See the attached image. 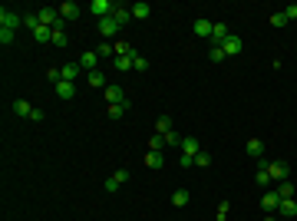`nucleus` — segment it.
I'll return each mask as SVG.
<instances>
[{
  "label": "nucleus",
  "mask_w": 297,
  "mask_h": 221,
  "mask_svg": "<svg viewBox=\"0 0 297 221\" xmlns=\"http://www.w3.org/2000/svg\"><path fill=\"white\" fill-rule=\"evenodd\" d=\"M86 10L93 13V17H99V20H106V17H112L116 3H112V0H93V3H89Z\"/></svg>",
  "instance_id": "1"
},
{
  "label": "nucleus",
  "mask_w": 297,
  "mask_h": 221,
  "mask_svg": "<svg viewBox=\"0 0 297 221\" xmlns=\"http://www.w3.org/2000/svg\"><path fill=\"white\" fill-rule=\"evenodd\" d=\"M36 17H40V23H43V27H50V30L63 23V17H60V10H56V7H40V10H36Z\"/></svg>",
  "instance_id": "2"
},
{
  "label": "nucleus",
  "mask_w": 297,
  "mask_h": 221,
  "mask_svg": "<svg viewBox=\"0 0 297 221\" xmlns=\"http://www.w3.org/2000/svg\"><path fill=\"white\" fill-rule=\"evenodd\" d=\"M102 96H106V102L109 106H119V102H129V96L122 93V86H116V83H109V86L102 89Z\"/></svg>",
  "instance_id": "3"
},
{
  "label": "nucleus",
  "mask_w": 297,
  "mask_h": 221,
  "mask_svg": "<svg viewBox=\"0 0 297 221\" xmlns=\"http://www.w3.org/2000/svg\"><path fill=\"white\" fill-rule=\"evenodd\" d=\"M96 66H99V53H96V50H86V53L79 56V69H83L86 76H89V73H96Z\"/></svg>",
  "instance_id": "4"
},
{
  "label": "nucleus",
  "mask_w": 297,
  "mask_h": 221,
  "mask_svg": "<svg viewBox=\"0 0 297 221\" xmlns=\"http://www.w3.org/2000/svg\"><path fill=\"white\" fill-rule=\"evenodd\" d=\"M20 23H23V17H20V13L7 10V7H3V10H0V27H7V30H17V27H20Z\"/></svg>",
  "instance_id": "5"
},
{
  "label": "nucleus",
  "mask_w": 297,
  "mask_h": 221,
  "mask_svg": "<svg viewBox=\"0 0 297 221\" xmlns=\"http://www.w3.org/2000/svg\"><path fill=\"white\" fill-rule=\"evenodd\" d=\"M267 172H271V182H287V162H267Z\"/></svg>",
  "instance_id": "6"
},
{
  "label": "nucleus",
  "mask_w": 297,
  "mask_h": 221,
  "mask_svg": "<svg viewBox=\"0 0 297 221\" xmlns=\"http://www.w3.org/2000/svg\"><path fill=\"white\" fill-rule=\"evenodd\" d=\"M79 13H83V7H79L76 0H66V3H60V17H63V20H76Z\"/></svg>",
  "instance_id": "7"
},
{
  "label": "nucleus",
  "mask_w": 297,
  "mask_h": 221,
  "mask_svg": "<svg viewBox=\"0 0 297 221\" xmlns=\"http://www.w3.org/2000/svg\"><path fill=\"white\" fill-rule=\"evenodd\" d=\"M119 30H122V27L116 23V17H106V20H99V36H106V40H109V36H116Z\"/></svg>",
  "instance_id": "8"
},
{
  "label": "nucleus",
  "mask_w": 297,
  "mask_h": 221,
  "mask_svg": "<svg viewBox=\"0 0 297 221\" xmlns=\"http://www.w3.org/2000/svg\"><path fill=\"white\" fill-rule=\"evenodd\" d=\"M277 205H281V195H277V191H264L261 195V208L267 211V215H274Z\"/></svg>",
  "instance_id": "9"
},
{
  "label": "nucleus",
  "mask_w": 297,
  "mask_h": 221,
  "mask_svg": "<svg viewBox=\"0 0 297 221\" xmlns=\"http://www.w3.org/2000/svg\"><path fill=\"white\" fill-rule=\"evenodd\" d=\"M221 50H225V56H238L244 50V43H241V36H228L225 43H221Z\"/></svg>",
  "instance_id": "10"
},
{
  "label": "nucleus",
  "mask_w": 297,
  "mask_h": 221,
  "mask_svg": "<svg viewBox=\"0 0 297 221\" xmlns=\"http://www.w3.org/2000/svg\"><path fill=\"white\" fill-rule=\"evenodd\" d=\"M254 182H258L261 188L271 185V172H267V162H264V158H258V172H254Z\"/></svg>",
  "instance_id": "11"
},
{
  "label": "nucleus",
  "mask_w": 297,
  "mask_h": 221,
  "mask_svg": "<svg viewBox=\"0 0 297 221\" xmlns=\"http://www.w3.org/2000/svg\"><path fill=\"white\" fill-rule=\"evenodd\" d=\"M277 215H281V218H297V201H294V198H281V205H277Z\"/></svg>",
  "instance_id": "12"
},
{
  "label": "nucleus",
  "mask_w": 297,
  "mask_h": 221,
  "mask_svg": "<svg viewBox=\"0 0 297 221\" xmlns=\"http://www.w3.org/2000/svg\"><path fill=\"white\" fill-rule=\"evenodd\" d=\"M56 96H60V99H73V96H76V83L60 79V83H56Z\"/></svg>",
  "instance_id": "13"
},
{
  "label": "nucleus",
  "mask_w": 297,
  "mask_h": 221,
  "mask_svg": "<svg viewBox=\"0 0 297 221\" xmlns=\"http://www.w3.org/2000/svg\"><path fill=\"white\" fill-rule=\"evenodd\" d=\"M198 152H201V142H198L195 135H188V139H182V155H192V158H195Z\"/></svg>",
  "instance_id": "14"
},
{
  "label": "nucleus",
  "mask_w": 297,
  "mask_h": 221,
  "mask_svg": "<svg viewBox=\"0 0 297 221\" xmlns=\"http://www.w3.org/2000/svg\"><path fill=\"white\" fill-rule=\"evenodd\" d=\"M211 27H215V23H211L208 17H198L192 30H195V36H211Z\"/></svg>",
  "instance_id": "15"
},
{
  "label": "nucleus",
  "mask_w": 297,
  "mask_h": 221,
  "mask_svg": "<svg viewBox=\"0 0 297 221\" xmlns=\"http://www.w3.org/2000/svg\"><path fill=\"white\" fill-rule=\"evenodd\" d=\"M112 17H116V23H119V27H126V23L132 20V7H122V3H116Z\"/></svg>",
  "instance_id": "16"
},
{
  "label": "nucleus",
  "mask_w": 297,
  "mask_h": 221,
  "mask_svg": "<svg viewBox=\"0 0 297 221\" xmlns=\"http://www.w3.org/2000/svg\"><path fill=\"white\" fill-rule=\"evenodd\" d=\"M228 36L231 33H228V27H225V23H215V27H211V40H215V46H221Z\"/></svg>",
  "instance_id": "17"
},
{
  "label": "nucleus",
  "mask_w": 297,
  "mask_h": 221,
  "mask_svg": "<svg viewBox=\"0 0 297 221\" xmlns=\"http://www.w3.org/2000/svg\"><path fill=\"white\" fill-rule=\"evenodd\" d=\"M60 73H63L66 83H76V76L83 73V69H79V63H66V66H60Z\"/></svg>",
  "instance_id": "18"
},
{
  "label": "nucleus",
  "mask_w": 297,
  "mask_h": 221,
  "mask_svg": "<svg viewBox=\"0 0 297 221\" xmlns=\"http://www.w3.org/2000/svg\"><path fill=\"white\" fill-rule=\"evenodd\" d=\"M33 40H36V43H53V30H50V27H43V23H40V27H36V30H33Z\"/></svg>",
  "instance_id": "19"
},
{
  "label": "nucleus",
  "mask_w": 297,
  "mask_h": 221,
  "mask_svg": "<svg viewBox=\"0 0 297 221\" xmlns=\"http://www.w3.org/2000/svg\"><path fill=\"white\" fill-rule=\"evenodd\" d=\"M244 152L251 155V158H261V155H264V142H261V139H248V145H244Z\"/></svg>",
  "instance_id": "20"
},
{
  "label": "nucleus",
  "mask_w": 297,
  "mask_h": 221,
  "mask_svg": "<svg viewBox=\"0 0 297 221\" xmlns=\"http://www.w3.org/2000/svg\"><path fill=\"white\" fill-rule=\"evenodd\" d=\"M149 13H152V7H149L145 0H139V3H132V17H135V20H145Z\"/></svg>",
  "instance_id": "21"
},
{
  "label": "nucleus",
  "mask_w": 297,
  "mask_h": 221,
  "mask_svg": "<svg viewBox=\"0 0 297 221\" xmlns=\"http://www.w3.org/2000/svg\"><path fill=\"white\" fill-rule=\"evenodd\" d=\"M63 23H66V20H63ZM63 23H60V27H53V46H60V50H63V46L69 43V36H66Z\"/></svg>",
  "instance_id": "22"
},
{
  "label": "nucleus",
  "mask_w": 297,
  "mask_h": 221,
  "mask_svg": "<svg viewBox=\"0 0 297 221\" xmlns=\"http://www.w3.org/2000/svg\"><path fill=\"white\" fill-rule=\"evenodd\" d=\"M277 195H281V198H294V195H297V185L287 178V182H281V185H277Z\"/></svg>",
  "instance_id": "23"
},
{
  "label": "nucleus",
  "mask_w": 297,
  "mask_h": 221,
  "mask_svg": "<svg viewBox=\"0 0 297 221\" xmlns=\"http://www.w3.org/2000/svg\"><path fill=\"white\" fill-rule=\"evenodd\" d=\"M172 205H175V208H185L188 205V188H175V191H172Z\"/></svg>",
  "instance_id": "24"
},
{
  "label": "nucleus",
  "mask_w": 297,
  "mask_h": 221,
  "mask_svg": "<svg viewBox=\"0 0 297 221\" xmlns=\"http://www.w3.org/2000/svg\"><path fill=\"white\" fill-rule=\"evenodd\" d=\"M86 83H89V86H96V89H106V86H109V83H106V76H102V69L89 73V76H86Z\"/></svg>",
  "instance_id": "25"
},
{
  "label": "nucleus",
  "mask_w": 297,
  "mask_h": 221,
  "mask_svg": "<svg viewBox=\"0 0 297 221\" xmlns=\"http://www.w3.org/2000/svg\"><path fill=\"white\" fill-rule=\"evenodd\" d=\"M13 112L17 116H23V119H30V112H33V106L27 99H13Z\"/></svg>",
  "instance_id": "26"
},
{
  "label": "nucleus",
  "mask_w": 297,
  "mask_h": 221,
  "mask_svg": "<svg viewBox=\"0 0 297 221\" xmlns=\"http://www.w3.org/2000/svg\"><path fill=\"white\" fill-rule=\"evenodd\" d=\"M145 165L149 168H162L165 165V152H149L145 155Z\"/></svg>",
  "instance_id": "27"
},
{
  "label": "nucleus",
  "mask_w": 297,
  "mask_h": 221,
  "mask_svg": "<svg viewBox=\"0 0 297 221\" xmlns=\"http://www.w3.org/2000/svg\"><path fill=\"white\" fill-rule=\"evenodd\" d=\"M132 60L135 56H112V66L119 69V73H126V69H132Z\"/></svg>",
  "instance_id": "28"
},
{
  "label": "nucleus",
  "mask_w": 297,
  "mask_h": 221,
  "mask_svg": "<svg viewBox=\"0 0 297 221\" xmlns=\"http://www.w3.org/2000/svg\"><path fill=\"white\" fill-rule=\"evenodd\" d=\"M162 149H168V145H165V135L155 132L152 139H149V152H162Z\"/></svg>",
  "instance_id": "29"
},
{
  "label": "nucleus",
  "mask_w": 297,
  "mask_h": 221,
  "mask_svg": "<svg viewBox=\"0 0 297 221\" xmlns=\"http://www.w3.org/2000/svg\"><path fill=\"white\" fill-rule=\"evenodd\" d=\"M155 132H172V116H159V119H155Z\"/></svg>",
  "instance_id": "30"
},
{
  "label": "nucleus",
  "mask_w": 297,
  "mask_h": 221,
  "mask_svg": "<svg viewBox=\"0 0 297 221\" xmlns=\"http://www.w3.org/2000/svg\"><path fill=\"white\" fill-rule=\"evenodd\" d=\"M132 102H119V106H109V119H122L126 112H129Z\"/></svg>",
  "instance_id": "31"
},
{
  "label": "nucleus",
  "mask_w": 297,
  "mask_h": 221,
  "mask_svg": "<svg viewBox=\"0 0 297 221\" xmlns=\"http://www.w3.org/2000/svg\"><path fill=\"white\" fill-rule=\"evenodd\" d=\"M132 69H135V73H145V69H149V60H145L142 53H135V60H132Z\"/></svg>",
  "instance_id": "32"
},
{
  "label": "nucleus",
  "mask_w": 297,
  "mask_h": 221,
  "mask_svg": "<svg viewBox=\"0 0 297 221\" xmlns=\"http://www.w3.org/2000/svg\"><path fill=\"white\" fill-rule=\"evenodd\" d=\"M96 53H99V60H109V56H116V46L112 43H99Z\"/></svg>",
  "instance_id": "33"
},
{
  "label": "nucleus",
  "mask_w": 297,
  "mask_h": 221,
  "mask_svg": "<svg viewBox=\"0 0 297 221\" xmlns=\"http://www.w3.org/2000/svg\"><path fill=\"white\" fill-rule=\"evenodd\" d=\"M195 165H198V168H208V165H211V155L205 152V149H201V152L195 155Z\"/></svg>",
  "instance_id": "34"
},
{
  "label": "nucleus",
  "mask_w": 297,
  "mask_h": 221,
  "mask_svg": "<svg viewBox=\"0 0 297 221\" xmlns=\"http://www.w3.org/2000/svg\"><path fill=\"white\" fill-rule=\"evenodd\" d=\"M228 211H231V201H218V221H228Z\"/></svg>",
  "instance_id": "35"
},
{
  "label": "nucleus",
  "mask_w": 297,
  "mask_h": 221,
  "mask_svg": "<svg viewBox=\"0 0 297 221\" xmlns=\"http://www.w3.org/2000/svg\"><path fill=\"white\" fill-rule=\"evenodd\" d=\"M13 40H17V36H13V30H7V27H0V43H3V46H10Z\"/></svg>",
  "instance_id": "36"
},
{
  "label": "nucleus",
  "mask_w": 297,
  "mask_h": 221,
  "mask_svg": "<svg viewBox=\"0 0 297 221\" xmlns=\"http://www.w3.org/2000/svg\"><path fill=\"white\" fill-rule=\"evenodd\" d=\"M116 56H135L132 43H116Z\"/></svg>",
  "instance_id": "37"
},
{
  "label": "nucleus",
  "mask_w": 297,
  "mask_h": 221,
  "mask_svg": "<svg viewBox=\"0 0 297 221\" xmlns=\"http://www.w3.org/2000/svg\"><path fill=\"white\" fill-rule=\"evenodd\" d=\"M211 63H225V50H221V46H211Z\"/></svg>",
  "instance_id": "38"
},
{
  "label": "nucleus",
  "mask_w": 297,
  "mask_h": 221,
  "mask_svg": "<svg viewBox=\"0 0 297 221\" xmlns=\"http://www.w3.org/2000/svg\"><path fill=\"white\" fill-rule=\"evenodd\" d=\"M271 27H277V30L287 27V17H284V13H271Z\"/></svg>",
  "instance_id": "39"
},
{
  "label": "nucleus",
  "mask_w": 297,
  "mask_h": 221,
  "mask_svg": "<svg viewBox=\"0 0 297 221\" xmlns=\"http://www.w3.org/2000/svg\"><path fill=\"white\" fill-rule=\"evenodd\" d=\"M165 145H182V135L172 129V132H165Z\"/></svg>",
  "instance_id": "40"
},
{
  "label": "nucleus",
  "mask_w": 297,
  "mask_h": 221,
  "mask_svg": "<svg viewBox=\"0 0 297 221\" xmlns=\"http://www.w3.org/2000/svg\"><path fill=\"white\" fill-rule=\"evenodd\" d=\"M281 13H284V17H287V23H291V20H297V3H291V7H284V10H281Z\"/></svg>",
  "instance_id": "41"
},
{
  "label": "nucleus",
  "mask_w": 297,
  "mask_h": 221,
  "mask_svg": "<svg viewBox=\"0 0 297 221\" xmlns=\"http://www.w3.org/2000/svg\"><path fill=\"white\" fill-rule=\"evenodd\" d=\"M122 185V182H119V178H116V175H109V178H106V191H116V188H119Z\"/></svg>",
  "instance_id": "42"
},
{
  "label": "nucleus",
  "mask_w": 297,
  "mask_h": 221,
  "mask_svg": "<svg viewBox=\"0 0 297 221\" xmlns=\"http://www.w3.org/2000/svg\"><path fill=\"white\" fill-rule=\"evenodd\" d=\"M178 165H182V168H192V165H195V158H192V155H178Z\"/></svg>",
  "instance_id": "43"
},
{
  "label": "nucleus",
  "mask_w": 297,
  "mask_h": 221,
  "mask_svg": "<svg viewBox=\"0 0 297 221\" xmlns=\"http://www.w3.org/2000/svg\"><path fill=\"white\" fill-rule=\"evenodd\" d=\"M264 221H277V218H274V215H267V218H264Z\"/></svg>",
  "instance_id": "44"
}]
</instances>
